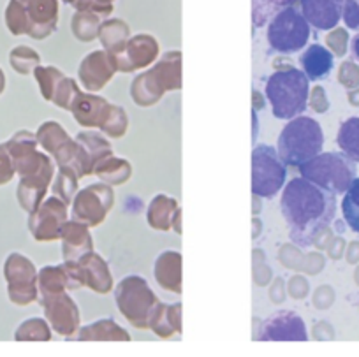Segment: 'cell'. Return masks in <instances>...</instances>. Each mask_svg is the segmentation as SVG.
Listing matches in <instances>:
<instances>
[{
	"label": "cell",
	"instance_id": "6da1fadb",
	"mask_svg": "<svg viewBox=\"0 0 359 357\" xmlns=\"http://www.w3.org/2000/svg\"><path fill=\"white\" fill-rule=\"evenodd\" d=\"M280 210L292 243L306 248L312 247L313 240L333 222L337 196L298 176L282 189Z\"/></svg>",
	"mask_w": 359,
	"mask_h": 357
},
{
	"label": "cell",
	"instance_id": "7a4b0ae2",
	"mask_svg": "<svg viewBox=\"0 0 359 357\" xmlns=\"http://www.w3.org/2000/svg\"><path fill=\"white\" fill-rule=\"evenodd\" d=\"M266 99L273 116L289 122L309 107L310 79L302 69H278L266 81Z\"/></svg>",
	"mask_w": 359,
	"mask_h": 357
},
{
	"label": "cell",
	"instance_id": "3957f363",
	"mask_svg": "<svg viewBox=\"0 0 359 357\" xmlns=\"http://www.w3.org/2000/svg\"><path fill=\"white\" fill-rule=\"evenodd\" d=\"M323 127L313 118L299 114L285 123L277 141V151L285 166L299 168L323 151Z\"/></svg>",
	"mask_w": 359,
	"mask_h": 357
},
{
	"label": "cell",
	"instance_id": "277c9868",
	"mask_svg": "<svg viewBox=\"0 0 359 357\" xmlns=\"http://www.w3.org/2000/svg\"><path fill=\"white\" fill-rule=\"evenodd\" d=\"M299 175L309 182L330 190L334 196L347 192L351 183L358 176L355 162L347 155L334 154V151H320L312 161L299 166Z\"/></svg>",
	"mask_w": 359,
	"mask_h": 357
},
{
	"label": "cell",
	"instance_id": "5b68a950",
	"mask_svg": "<svg viewBox=\"0 0 359 357\" xmlns=\"http://www.w3.org/2000/svg\"><path fill=\"white\" fill-rule=\"evenodd\" d=\"M178 88H182V55L171 51L154 69L134 79L130 93L136 104L151 106L158 102L164 92Z\"/></svg>",
	"mask_w": 359,
	"mask_h": 357
},
{
	"label": "cell",
	"instance_id": "8992f818",
	"mask_svg": "<svg viewBox=\"0 0 359 357\" xmlns=\"http://www.w3.org/2000/svg\"><path fill=\"white\" fill-rule=\"evenodd\" d=\"M266 37H268L269 48L275 53H299L309 46V41L312 37V27L298 8L289 6L269 20Z\"/></svg>",
	"mask_w": 359,
	"mask_h": 357
},
{
	"label": "cell",
	"instance_id": "52a82bcc",
	"mask_svg": "<svg viewBox=\"0 0 359 357\" xmlns=\"http://www.w3.org/2000/svg\"><path fill=\"white\" fill-rule=\"evenodd\" d=\"M115 303L130 325L148 329V321L155 304L158 303V297L143 276L129 275L116 285Z\"/></svg>",
	"mask_w": 359,
	"mask_h": 357
},
{
	"label": "cell",
	"instance_id": "ba28073f",
	"mask_svg": "<svg viewBox=\"0 0 359 357\" xmlns=\"http://www.w3.org/2000/svg\"><path fill=\"white\" fill-rule=\"evenodd\" d=\"M287 183V166L277 148L255 144L252 150V194L261 199H273Z\"/></svg>",
	"mask_w": 359,
	"mask_h": 357
},
{
	"label": "cell",
	"instance_id": "9c48e42d",
	"mask_svg": "<svg viewBox=\"0 0 359 357\" xmlns=\"http://www.w3.org/2000/svg\"><path fill=\"white\" fill-rule=\"evenodd\" d=\"M36 264L20 252H13L4 262V278L8 283V297L16 307H29L37 303L39 287H37Z\"/></svg>",
	"mask_w": 359,
	"mask_h": 357
},
{
	"label": "cell",
	"instance_id": "30bf717a",
	"mask_svg": "<svg viewBox=\"0 0 359 357\" xmlns=\"http://www.w3.org/2000/svg\"><path fill=\"white\" fill-rule=\"evenodd\" d=\"M6 147H8L13 164H15V171L18 173L20 178L46 176V178L53 180V161L37 150V140L34 134L20 130L6 143Z\"/></svg>",
	"mask_w": 359,
	"mask_h": 357
},
{
	"label": "cell",
	"instance_id": "8fae6325",
	"mask_svg": "<svg viewBox=\"0 0 359 357\" xmlns=\"http://www.w3.org/2000/svg\"><path fill=\"white\" fill-rule=\"evenodd\" d=\"M72 220L88 227H99L115 204V192L108 183H95L79 190L72 199Z\"/></svg>",
	"mask_w": 359,
	"mask_h": 357
},
{
	"label": "cell",
	"instance_id": "7c38bea8",
	"mask_svg": "<svg viewBox=\"0 0 359 357\" xmlns=\"http://www.w3.org/2000/svg\"><path fill=\"white\" fill-rule=\"evenodd\" d=\"M69 220L67 204L57 196H51L29 215V231L37 243L60 240L62 229Z\"/></svg>",
	"mask_w": 359,
	"mask_h": 357
},
{
	"label": "cell",
	"instance_id": "4fadbf2b",
	"mask_svg": "<svg viewBox=\"0 0 359 357\" xmlns=\"http://www.w3.org/2000/svg\"><path fill=\"white\" fill-rule=\"evenodd\" d=\"M37 303L43 307L44 318L57 335L64 338H72L78 335L81 328V315H79L78 304L69 296L67 290L39 297Z\"/></svg>",
	"mask_w": 359,
	"mask_h": 357
},
{
	"label": "cell",
	"instance_id": "5bb4252c",
	"mask_svg": "<svg viewBox=\"0 0 359 357\" xmlns=\"http://www.w3.org/2000/svg\"><path fill=\"white\" fill-rule=\"evenodd\" d=\"M259 339L262 342H306L305 321L294 311H278L266 318L261 325Z\"/></svg>",
	"mask_w": 359,
	"mask_h": 357
},
{
	"label": "cell",
	"instance_id": "9a60e30c",
	"mask_svg": "<svg viewBox=\"0 0 359 357\" xmlns=\"http://www.w3.org/2000/svg\"><path fill=\"white\" fill-rule=\"evenodd\" d=\"M158 44L150 36H137L127 41L122 51L113 55L116 69L122 72H134L148 67L157 58Z\"/></svg>",
	"mask_w": 359,
	"mask_h": 357
},
{
	"label": "cell",
	"instance_id": "2e32d148",
	"mask_svg": "<svg viewBox=\"0 0 359 357\" xmlns=\"http://www.w3.org/2000/svg\"><path fill=\"white\" fill-rule=\"evenodd\" d=\"M116 71L118 69H116L113 55L104 53V51H94L79 65V79L85 88L97 92V90L104 88L106 83L115 76Z\"/></svg>",
	"mask_w": 359,
	"mask_h": 357
},
{
	"label": "cell",
	"instance_id": "e0dca14e",
	"mask_svg": "<svg viewBox=\"0 0 359 357\" xmlns=\"http://www.w3.org/2000/svg\"><path fill=\"white\" fill-rule=\"evenodd\" d=\"M299 6L312 29L327 32L340 23L344 0H299Z\"/></svg>",
	"mask_w": 359,
	"mask_h": 357
},
{
	"label": "cell",
	"instance_id": "ac0fdd59",
	"mask_svg": "<svg viewBox=\"0 0 359 357\" xmlns=\"http://www.w3.org/2000/svg\"><path fill=\"white\" fill-rule=\"evenodd\" d=\"M60 241L64 261H79L83 255L94 250V240H92L88 225L72 220V218L65 222Z\"/></svg>",
	"mask_w": 359,
	"mask_h": 357
},
{
	"label": "cell",
	"instance_id": "d6986e66",
	"mask_svg": "<svg viewBox=\"0 0 359 357\" xmlns=\"http://www.w3.org/2000/svg\"><path fill=\"white\" fill-rule=\"evenodd\" d=\"M111 104L106 102L102 97L88 95V93L79 92L76 99L72 100L71 111L74 114L76 122L83 127H99L104 126L108 118Z\"/></svg>",
	"mask_w": 359,
	"mask_h": 357
},
{
	"label": "cell",
	"instance_id": "ffe728a7",
	"mask_svg": "<svg viewBox=\"0 0 359 357\" xmlns=\"http://www.w3.org/2000/svg\"><path fill=\"white\" fill-rule=\"evenodd\" d=\"M25 8L30 18L29 36L34 39H44L50 36L58 20L57 0H25Z\"/></svg>",
	"mask_w": 359,
	"mask_h": 357
},
{
	"label": "cell",
	"instance_id": "44dd1931",
	"mask_svg": "<svg viewBox=\"0 0 359 357\" xmlns=\"http://www.w3.org/2000/svg\"><path fill=\"white\" fill-rule=\"evenodd\" d=\"M78 262L79 266H81L85 287H88V289L94 290V292L101 294V296L109 294V290L113 289V275L111 271H109L108 262H106L95 250L83 255Z\"/></svg>",
	"mask_w": 359,
	"mask_h": 357
},
{
	"label": "cell",
	"instance_id": "7402d4cb",
	"mask_svg": "<svg viewBox=\"0 0 359 357\" xmlns=\"http://www.w3.org/2000/svg\"><path fill=\"white\" fill-rule=\"evenodd\" d=\"M155 282L168 292L182 294V254L165 250L158 254L154 266Z\"/></svg>",
	"mask_w": 359,
	"mask_h": 357
},
{
	"label": "cell",
	"instance_id": "603a6c76",
	"mask_svg": "<svg viewBox=\"0 0 359 357\" xmlns=\"http://www.w3.org/2000/svg\"><path fill=\"white\" fill-rule=\"evenodd\" d=\"M299 67L310 81H323L333 71L334 55L323 44H310L299 57Z\"/></svg>",
	"mask_w": 359,
	"mask_h": 357
},
{
	"label": "cell",
	"instance_id": "cb8c5ba5",
	"mask_svg": "<svg viewBox=\"0 0 359 357\" xmlns=\"http://www.w3.org/2000/svg\"><path fill=\"white\" fill-rule=\"evenodd\" d=\"M148 329L155 332L158 338H171L182 335V303L165 304L158 301L148 321Z\"/></svg>",
	"mask_w": 359,
	"mask_h": 357
},
{
	"label": "cell",
	"instance_id": "d4e9b609",
	"mask_svg": "<svg viewBox=\"0 0 359 357\" xmlns=\"http://www.w3.org/2000/svg\"><path fill=\"white\" fill-rule=\"evenodd\" d=\"M76 336L81 342H130L133 339L115 318H99L92 324L83 325Z\"/></svg>",
	"mask_w": 359,
	"mask_h": 357
},
{
	"label": "cell",
	"instance_id": "484cf974",
	"mask_svg": "<svg viewBox=\"0 0 359 357\" xmlns=\"http://www.w3.org/2000/svg\"><path fill=\"white\" fill-rule=\"evenodd\" d=\"M53 182L51 178L46 176H30V178H20L18 189H16V197H18V203L27 213H32L39 208V204L43 203L44 197H46L48 187Z\"/></svg>",
	"mask_w": 359,
	"mask_h": 357
},
{
	"label": "cell",
	"instance_id": "4316f807",
	"mask_svg": "<svg viewBox=\"0 0 359 357\" xmlns=\"http://www.w3.org/2000/svg\"><path fill=\"white\" fill-rule=\"evenodd\" d=\"M176 211H178V203L172 197L161 196L154 197L151 203L148 204V211H147V220L148 225L155 231H171L172 229V218H175Z\"/></svg>",
	"mask_w": 359,
	"mask_h": 357
},
{
	"label": "cell",
	"instance_id": "83f0119b",
	"mask_svg": "<svg viewBox=\"0 0 359 357\" xmlns=\"http://www.w3.org/2000/svg\"><path fill=\"white\" fill-rule=\"evenodd\" d=\"M37 287H39V297L71 290V282H69V275L67 271H65V266L58 264L41 268L39 275H37ZM39 297H37V299H39Z\"/></svg>",
	"mask_w": 359,
	"mask_h": 357
},
{
	"label": "cell",
	"instance_id": "f1b7e54d",
	"mask_svg": "<svg viewBox=\"0 0 359 357\" xmlns=\"http://www.w3.org/2000/svg\"><path fill=\"white\" fill-rule=\"evenodd\" d=\"M94 173L108 185H122L130 178V164L122 159L113 157L111 154L95 164Z\"/></svg>",
	"mask_w": 359,
	"mask_h": 357
},
{
	"label": "cell",
	"instance_id": "f546056e",
	"mask_svg": "<svg viewBox=\"0 0 359 357\" xmlns=\"http://www.w3.org/2000/svg\"><path fill=\"white\" fill-rule=\"evenodd\" d=\"M337 144L341 154L359 164V116H351L341 122L337 134Z\"/></svg>",
	"mask_w": 359,
	"mask_h": 357
},
{
	"label": "cell",
	"instance_id": "4dcf8cb0",
	"mask_svg": "<svg viewBox=\"0 0 359 357\" xmlns=\"http://www.w3.org/2000/svg\"><path fill=\"white\" fill-rule=\"evenodd\" d=\"M51 336L53 329L43 317L27 318L15 331L16 342H50Z\"/></svg>",
	"mask_w": 359,
	"mask_h": 357
},
{
	"label": "cell",
	"instance_id": "1f68e13d",
	"mask_svg": "<svg viewBox=\"0 0 359 357\" xmlns=\"http://www.w3.org/2000/svg\"><path fill=\"white\" fill-rule=\"evenodd\" d=\"M6 25L13 36H23L30 32V18L27 13L25 2L22 0H9L6 8Z\"/></svg>",
	"mask_w": 359,
	"mask_h": 357
},
{
	"label": "cell",
	"instance_id": "d6a6232c",
	"mask_svg": "<svg viewBox=\"0 0 359 357\" xmlns=\"http://www.w3.org/2000/svg\"><path fill=\"white\" fill-rule=\"evenodd\" d=\"M296 0H252V22L254 27H262L278 11L294 6Z\"/></svg>",
	"mask_w": 359,
	"mask_h": 357
},
{
	"label": "cell",
	"instance_id": "836d02e7",
	"mask_svg": "<svg viewBox=\"0 0 359 357\" xmlns=\"http://www.w3.org/2000/svg\"><path fill=\"white\" fill-rule=\"evenodd\" d=\"M341 213L348 227L359 234V178L355 176L354 182L347 189L341 199Z\"/></svg>",
	"mask_w": 359,
	"mask_h": 357
},
{
	"label": "cell",
	"instance_id": "e575fe53",
	"mask_svg": "<svg viewBox=\"0 0 359 357\" xmlns=\"http://www.w3.org/2000/svg\"><path fill=\"white\" fill-rule=\"evenodd\" d=\"M9 62L18 74H30L41 64V57L29 46H18L9 53Z\"/></svg>",
	"mask_w": 359,
	"mask_h": 357
},
{
	"label": "cell",
	"instance_id": "d590c367",
	"mask_svg": "<svg viewBox=\"0 0 359 357\" xmlns=\"http://www.w3.org/2000/svg\"><path fill=\"white\" fill-rule=\"evenodd\" d=\"M34 76H36L37 83H39V88H41V93H43V97L51 102L58 83H60L65 76L62 74L57 67H41V65H37V67L34 69Z\"/></svg>",
	"mask_w": 359,
	"mask_h": 357
},
{
	"label": "cell",
	"instance_id": "8d00e7d4",
	"mask_svg": "<svg viewBox=\"0 0 359 357\" xmlns=\"http://www.w3.org/2000/svg\"><path fill=\"white\" fill-rule=\"evenodd\" d=\"M78 180L79 178L74 173L69 171V169L60 168V173H58L57 180H55L53 183V194L57 197H60L67 206L72 203L76 194H78L76 192V190H78Z\"/></svg>",
	"mask_w": 359,
	"mask_h": 357
},
{
	"label": "cell",
	"instance_id": "74e56055",
	"mask_svg": "<svg viewBox=\"0 0 359 357\" xmlns=\"http://www.w3.org/2000/svg\"><path fill=\"white\" fill-rule=\"evenodd\" d=\"M127 126H129V120H127L126 109L111 104V109H109V114L101 130H104L111 137H122L127 133Z\"/></svg>",
	"mask_w": 359,
	"mask_h": 357
},
{
	"label": "cell",
	"instance_id": "f35d334b",
	"mask_svg": "<svg viewBox=\"0 0 359 357\" xmlns=\"http://www.w3.org/2000/svg\"><path fill=\"white\" fill-rule=\"evenodd\" d=\"M15 164L6 144H0V185H8L15 178Z\"/></svg>",
	"mask_w": 359,
	"mask_h": 357
},
{
	"label": "cell",
	"instance_id": "ab89813d",
	"mask_svg": "<svg viewBox=\"0 0 359 357\" xmlns=\"http://www.w3.org/2000/svg\"><path fill=\"white\" fill-rule=\"evenodd\" d=\"M341 20L347 29L359 32V0H344Z\"/></svg>",
	"mask_w": 359,
	"mask_h": 357
},
{
	"label": "cell",
	"instance_id": "60d3db41",
	"mask_svg": "<svg viewBox=\"0 0 359 357\" xmlns=\"http://www.w3.org/2000/svg\"><path fill=\"white\" fill-rule=\"evenodd\" d=\"M351 55L355 62H359V32L351 39Z\"/></svg>",
	"mask_w": 359,
	"mask_h": 357
},
{
	"label": "cell",
	"instance_id": "b9f144b4",
	"mask_svg": "<svg viewBox=\"0 0 359 357\" xmlns=\"http://www.w3.org/2000/svg\"><path fill=\"white\" fill-rule=\"evenodd\" d=\"M172 231L176 232V234H182V210L178 208V211H176L175 218H172Z\"/></svg>",
	"mask_w": 359,
	"mask_h": 357
},
{
	"label": "cell",
	"instance_id": "7bdbcfd3",
	"mask_svg": "<svg viewBox=\"0 0 359 357\" xmlns=\"http://www.w3.org/2000/svg\"><path fill=\"white\" fill-rule=\"evenodd\" d=\"M4 90H6V74L4 71L0 69V95L4 93Z\"/></svg>",
	"mask_w": 359,
	"mask_h": 357
},
{
	"label": "cell",
	"instance_id": "ee69618b",
	"mask_svg": "<svg viewBox=\"0 0 359 357\" xmlns=\"http://www.w3.org/2000/svg\"><path fill=\"white\" fill-rule=\"evenodd\" d=\"M255 136H257V114L254 113V140Z\"/></svg>",
	"mask_w": 359,
	"mask_h": 357
},
{
	"label": "cell",
	"instance_id": "f6af8a7d",
	"mask_svg": "<svg viewBox=\"0 0 359 357\" xmlns=\"http://www.w3.org/2000/svg\"><path fill=\"white\" fill-rule=\"evenodd\" d=\"M22 2H25V0H22Z\"/></svg>",
	"mask_w": 359,
	"mask_h": 357
}]
</instances>
